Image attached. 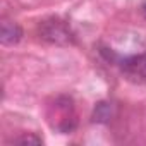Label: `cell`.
Here are the masks:
<instances>
[{
  "label": "cell",
  "instance_id": "2",
  "mask_svg": "<svg viewBox=\"0 0 146 146\" xmlns=\"http://www.w3.org/2000/svg\"><path fill=\"white\" fill-rule=\"evenodd\" d=\"M19 38H21V28L16 23L4 21L2 23V41L9 45V43H16Z\"/></svg>",
  "mask_w": 146,
  "mask_h": 146
},
{
  "label": "cell",
  "instance_id": "1",
  "mask_svg": "<svg viewBox=\"0 0 146 146\" xmlns=\"http://www.w3.org/2000/svg\"><path fill=\"white\" fill-rule=\"evenodd\" d=\"M122 70L129 79H132L136 83L146 81V53L125 58L122 62Z\"/></svg>",
  "mask_w": 146,
  "mask_h": 146
},
{
  "label": "cell",
  "instance_id": "3",
  "mask_svg": "<svg viewBox=\"0 0 146 146\" xmlns=\"http://www.w3.org/2000/svg\"><path fill=\"white\" fill-rule=\"evenodd\" d=\"M16 143H19V144H41V139L36 136H23V137L16 139Z\"/></svg>",
  "mask_w": 146,
  "mask_h": 146
},
{
  "label": "cell",
  "instance_id": "4",
  "mask_svg": "<svg viewBox=\"0 0 146 146\" xmlns=\"http://www.w3.org/2000/svg\"><path fill=\"white\" fill-rule=\"evenodd\" d=\"M143 14H144V17H146V4L143 5Z\"/></svg>",
  "mask_w": 146,
  "mask_h": 146
}]
</instances>
